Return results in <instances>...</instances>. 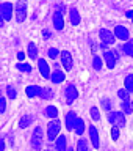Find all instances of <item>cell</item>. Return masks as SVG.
<instances>
[{
	"instance_id": "6da1fadb",
	"label": "cell",
	"mask_w": 133,
	"mask_h": 151,
	"mask_svg": "<svg viewBox=\"0 0 133 151\" xmlns=\"http://www.w3.org/2000/svg\"><path fill=\"white\" fill-rule=\"evenodd\" d=\"M60 129H61V123H60V120H52L49 124H47V135H49V140L52 142V140H55L56 142V139H58V134H60Z\"/></svg>"
},
{
	"instance_id": "7a4b0ae2",
	"label": "cell",
	"mask_w": 133,
	"mask_h": 151,
	"mask_svg": "<svg viewBox=\"0 0 133 151\" xmlns=\"http://www.w3.org/2000/svg\"><path fill=\"white\" fill-rule=\"evenodd\" d=\"M108 121L115 127H124L125 126V115L122 112H110L108 113Z\"/></svg>"
},
{
	"instance_id": "3957f363",
	"label": "cell",
	"mask_w": 133,
	"mask_h": 151,
	"mask_svg": "<svg viewBox=\"0 0 133 151\" xmlns=\"http://www.w3.org/2000/svg\"><path fill=\"white\" fill-rule=\"evenodd\" d=\"M63 13H64V5L63 3L56 5V11L53 13V25H55L56 30H63V27H64Z\"/></svg>"
},
{
	"instance_id": "277c9868",
	"label": "cell",
	"mask_w": 133,
	"mask_h": 151,
	"mask_svg": "<svg viewBox=\"0 0 133 151\" xmlns=\"http://www.w3.org/2000/svg\"><path fill=\"white\" fill-rule=\"evenodd\" d=\"M31 145L35 150H39L41 145H42V127H35L33 131V135H31Z\"/></svg>"
},
{
	"instance_id": "5b68a950",
	"label": "cell",
	"mask_w": 133,
	"mask_h": 151,
	"mask_svg": "<svg viewBox=\"0 0 133 151\" xmlns=\"http://www.w3.org/2000/svg\"><path fill=\"white\" fill-rule=\"evenodd\" d=\"M64 94H66V101H68V104H74V101L78 96V91H77V88H75L74 83H69L64 90Z\"/></svg>"
},
{
	"instance_id": "8992f818",
	"label": "cell",
	"mask_w": 133,
	"mask_h": 151,
	"mask_svg": "<svg viewBox=\"0 0 133 151\" xmlns=\"http://www.w3.org/2000/svg\"><path fill=\"white\" fill-rule=\"evenodd\" d=\"M0 14H2L3 21H9L13 17V3L9 2H3L0 5Z\"/></svg>"
},
{
	"instance_id": "52a82bcc",
	"label": "cell",
	"mask_w": 133,
	"mask_h": 151,
	"mask_svg": "<svg viewBox=\"0 0 133 151\" xmlns=\"http://www.w3.org/2000/svg\"><path fill=\"white\" fill-rule=\"evenodd\" d=\"M99 36H100V40H102V44H113L115 42V38H116V35L113 32H110V30H107V28H102L100 32H99Z\"/></svg>"
},
{
	"instance_id": "ba28073f",
	"label": "cell",
	"mask_w": 133,
	"mask_h": 151,
	"mask_svg": "<svg viewBox=\"0 0 133 151\" xmlns=\"http://www.w3.org/2000/svg\"><path fill=\"white\" fill-rule=\"evenodd\" d=\"M27 16V3L25 2H17L16 5V21L17 22H23Z\"/></svg>"
},
{
	"instance_id": "9c48e42d",
	"label": "cell",
	"mask_w": 133,
	"mask_h": 151,
	"mask_svg": "<svg viewBox=\"0 0 133 151\" xmlns=\"http://www.w3.org/2000/svg\"><path fill=\"white\" fill-rule=\"evenodd\" d=\"M61 65L64 66L66 71H70V69H72V55H70L68 50H63V52H61Z\"/></svg>"
},
{
	"instance_id": "30bf717a",
	"label": "cell",
	"mask_w": 133,
	"mask_h": 151,
	"mask_svg": "<svg viewBox=\"0 0 133 151\" xmlns=\"http://www.w3.org/2000/svg\"><path fill=\"white\" fill-rule=\"evenodd\" d=\"M77 113L75 112H68V115H66V127H68L69 131H72V129H75V123H77Z\"/></svg>"
},
{
	"instance_id": "8fae6325",
	"label": "cell",
	"mask_w": 133,
	"mask_h": 151,
	"mask_svg": "<svg viewBox=\"0 0 133 151\" xmlns=\"http://www.w3.org/2000/svg\"><path fill=\"white\" fill-rule=\"evenodd\" d=\"M103 58H105L108 68L113 69V68L116 66V54H115V50H105V54H103Z\"/></svg>"
},
{
	"instance_id": "7c38bea8",
	"label": "cell",
	"mask_w": 133,
	"mask_h": 151,
	"mask_svg": "<svg viewBox=\"0 0 133 151\" xmlns=\"http://www.w3.org/2000/svg\"><path fill=\"white\" fill-rule=\"evenodd\" d=\"M38 63H39V71H41L42 77H44V79H50L52 76H50V68H49V65H47V61L39 58V60H38Z\"/></svg>"
},
{
	"instance_id": "4fadbf2b",
	"label": "cell",
	"mask_w": 133,
	"mask_h": 151,
	"mask_svg": "<svg viewBox=\"0 0 133 151\" xmlns=\"http://www.w3.org/2000/svg\"><path fill=\"white\" fill-rule=\"evenodd\" d=\"M115 35H116L117 40H122V41L129 40V30H127L124 25H117L115 28Z\"/></svg>"
},
{
	"instance_id": "5bb4252c",
	"label": "cell",
	"mask_w": 133,
	"mask_h": 151,
	"mask_svg": "<svg viewBox=\"0 0 133 151\" xmlns=\"http://www.w3.org/2000/svg\"><path fill=\"white\" fill-rule=\"evenodd\" d=\"M25 93L28 98H35V96H41L42 93V88L38 87V85H30V87L25 88Z\"/></svg>"
},
{
	"instance_id": "9a60e30c",
	"label": "cell",
	"mask_w": 133,
	"mask_h": 151,
	"mask_svg": "<svg viewBox=\"0 0 133 151\" xmlns=\"http://www.w3.org/2000/svg\"><path fill=\"white\" fill-rule=\"evenodd\" d=\"M89 137H91V143L94 148H99L100 146V143H99V134H97V129L96 126H89Z\"/></svg>"
},
{
	"instance_id": "2e32d148",
	"label": "cell",
	"mask_w": 133,
	"mask_h": 151,
	"mask_svg": "<svg viewBox=\"0 0 133 151\" xmlns=\"http://www.w3.org/2000/svg\"><path fill=\"white\" fill-rule=\"evenodd\" d=\"M33 121H35V115H25V116L21 118V121H19V127H21V129H25V127H28Z\"/></svg>"
},
{
	"instance_id": "e0dca14e",
	"label": "cell",
	"mask_w": 133,
	"mask_h": 151,
	"mask_svg": "<svg viewBox=\"0 0 133 151\" xmlns=\"http://www.w3.org/2000/svg\"><path fill=\"white\" fill-rule=\"evenodd\" d=\"M64 79H66V76H64L63 71H60V69L53 71V73H52V77H50V80H52L53 83H61Z\"/></svg>"
},
{
	"instance_id": "ac0fdd59",
	"label": "cell",
	"mask_w": 133,
	"mask_h": 151,
	"mask_svg": "<svg viewBox=\"0 0 133 151\" xmlns=\"http://www.w3.org/2000/svg\"><path fill=\"white\" fill-rule=\"evenodd\" d=\"M69 17H70V24H72V25H78L80 24V14L77 11V8L72 6L69 9Z\"/></svg>"
},
{
	"instance_id": "d6986e66",
	"label": "cell",
	"mask_w": 133,
	"mask_h": 151,
	"mask_svg": "<svg viewBox=\"0 0 133 151\" xmlns=\"http://www.w3.org/2000/svg\"><path fill=\"white\" fill-rule=\"evenodd\" d=\"M55 146H56V150H58V151H68V150H66V137L60 135L58 139H56Z\"/></svg>"
},
{
	"instance_id": "ffe728a7",
	"label": "cell",
	"mask_w": 133,
	"mask_h": 151,
	"mask_svg": "<svg viewBox=\"0 0 133 151\" xmlns=\"http://www.w3.org/2000/svg\"><path fill=\"white\" fill-rule=\"evenodd\" d=\"M28 57H30L31 60L38 58V47H36L35 42H30V44H28Z\"/></svg>"
},
{
	"instance_id": "44dd1931",
	"label": "cell",
	"mask_w": 133,
	"mask_h": 151,
	"mask_svg": "<svg viewBox=\"0 0 133 151\" xmlns=\"http://www.w3.org/2000/svg\"><path fill=\"white\" fill-rule=\"evenodd\" d=\"M122 50H124L125 55L133 57V41H125L124 46H122Z\"/></svg>"
},
{
	"instance_id": "7402d4cb",
	"label": "cell",
	"mask_w": 133,
	"mask_h": 151,
	"mask_svg": "<svg viewBox=\"0 0 133 151\" xmlns=\"http://www.w3.org/2000/svg\"><path fill=\"white\" fill-rule=\"evenodd\" d=\"M124 85H125V90L129 93L133 91V74H129V76H125V79H124Z\"/></svg>"
},
{
	"instance_id": "603a6c76",
	"label": "cell",
	"mask_w": 133,
	"mask_h": 151,
	"mask_svg": "<svg viewBox=\"0 0 133 151\" xmlns=\"http://www.w3.org/2000/svg\"><path fill=\"white\" fill-rule=\"evenodd\" d=\"M56 115H58V110H56L55 106H47V107H46V116L53 118V120H55Z\"/></svg>"
},
{
	"instance_id": "cb8c5ba5",
	"label": "cell",
	"mask_w": 133,
	"mask_h": 151,
	"mask_svg": "<svg viewBox=\"0 0 133 151\" xmlns=\"http://www.w3.org/2000/svg\"><path fill=\"white\" fill-rule=\"evenodd\" d=\"M83 132H85V121L82 120V118H78L77 123H75V134L82 135Z\"/></svg>"
},
{
	"instance_id": "d4e9b609",
	"label": "cell",
	"mask_w": 133,
	"mask_h": 151,
	"mask_svg": "<svg viewBox=\"0 0 133 151\" xmlns=\"http://www.w3.org/2000/svg\"><path fill=\"white\" fill-rule=\"evenodd\" d=\"M77 151H88V142H86V139H80L78 140Z\"/></svg>"
},
{
	"instance_id": "484cf974",
	"label": "cell",
	"mask_w": 133,
	"mask_h": 151,
	"mask_svg": "<svg viewBox=\"0 0 133 151\" xmlns=\"http://www.w3.org/2000/svg\"><path fill=\"white\" fill-rule=\"evenodd\" d=\"M41 98H42V99H50V98H53V91H52L50 88H42Z\"/></svg>"
},
{
	"instance_id": "4316f807",
	"label": "cell",
	"mask_w": 133,
	"mask_h": 151,
	"mask_svg": "<svg viewBox=\"0 0 133 151\" xmlns=\"http://www.w3.org/2000/svg\"><path fill=\"white\" fill-rule=\"evenodd\" d=\"M121 107H122V110H124L125 113H130V112H132V102H130V99H127V101H122Z\"/></svg>"
},
{
	"instance_id": "83f0119b",
	"label": "cell",
	"mask_w": 133,
	"mask_h": 151,
	"mask_svg": "<svg viewBox=\"0 0 133 151\" xmlns=\"http://www.w3.org/2000/svg\"><path fill=\"white\" fill-rule=\"evenodd\" d=\"M92 66H94V69H100L102 68V60H100V57H94V60H92Z\"/></svg>"
},
{
	"instance_id": "f1b7e54d",
	"label": "cell",
	"mask_w": 133,
	"mask_h": 151,
	"mask_svg": "<svg viewBox=\"0 0 133 151\" xmlns=\"http://www.w3.org/2000/svg\"><path fill=\"white\" fill-rule=\"evenodd\" d=\"M129 94H130V93L127 91L125 88H122V90H119V91H117V96H119L122 101H127V99H129Z\"/></svg>"
},
{
	"instance_id": "f546056e",
	"label": "cell",
	"mask_w": 133,
	"mask_h": 151,
	"mask_svg": "<svg viewBox=\"0 0 133 151\" xmlns=\"http://www.w3.org/2000/svg\"><path fill=\"white\" fill-rule=\"evenodd\" d=\"M91 116H92L94 121L100 120V113H99V109L97 107H91Z\"/></svg>"
},
{
	"instance_id": "4dcf8cb0",
	"label": "cell",
	"mask_w": 133,
	"mask_h": 151,
	"mask_svg": "<svg viewBox=\"0 0 133 151\" xmlns=\"http://www.w3.org/2000/svg\"><path fill=\"white\" fill-rule=\"evenodd\" d=\"M17 69L25 71V73H30V71H31V66L28 65V63H17Z\"/></svg>"
},
{
	"instance_id": "1f68e13d",
	"label": "cell",
	"mask_w": 133,
	"mask_h": 151,
	"mask_svg": "<svg viewBox=\"0 0 133 151\" xmlns=\"http://www.w3.org/2000/svg\"><path fill=\"white\" fill-rule=\"evenodd\" d=\"M58 54H60V50L55 49V47H50V49L47 50V55H49L50 58H56V57H58Z\"/></svg>"
},
{
	"instance_id": "d6a6232c",
	"label": "cell",
	"mask_w": 133,
	"mask_h": 151,
	"mask_svg": "<svg viewBox=\"0 0 133 151\" xmlns=\"http://www.w3.org/2000/svg\"><path fill=\"white\" fill-rule=\"evenodd\" d=\"M102 107L105 109V110H110V109H111V101L108 98H103L102 99Z\"/></svg>"
},
{
	"instance_id": "836d02e7",
	"label": "cell",
	"mask_w": 133,
	"mask_h": 151,
	"mask_svg": "<svg viewBox=\"0 0 133 151\" xmlns=\"http://www.w3.org/2000/svg\"><path fill=\"white\" fill-rule=\"evenodd\" d=\"M6 93H8V96H9V98H11V99H14V98H16V96H17V93H16V90H14L13 87H8V88H6Z\"/></svg>"
},
{
	"instance_id": "e575fe53",
	"label": "cell",
	"mask_w": 133,
	"mask_h": 151,
	"mask_svg": "<svg viewBox=\"0 0 133 151\" xmlns=\"http://www.w3.org/2000/svg\"><path fill=\"white\" fill-rule=\"evenodd\" d=\"M111 137H113V140L119 139V129H117V127H113L111 129Z\"/></svg>"
},
{
	"instance_id": "d590c367",
	"label": "cell",
	"mask_w": 133,
	"mask_h": 151,
	"mask_svg": "<svg viewBox=\"0 0 133 151\" xmlns=\"http://www.w3.org/2000/svg\"><path fill=\"white\" fill-rule=\"evenodd\" d=\"M5 109H6V101H5V98H0V113H3Z\"/></svg>"
},
{
	"instance_id": "8d00e7d4",
	"label": "cell",
	"mask_w": 133,
	"mask_h": 151,
	"mask_svg": "<svg viewBox=\"0 0 133 151\" xmlns=\"http://www.w3.org/2000/svg\"><path fill=\"white\" fill-rule=\"evenodd\" d=\"M23 58H25V54H23V52H19V54H17V60L22 61Z\"/></svg>"
},
{
	"instance_id": "74e56055",
	"label": "cell",
	"mask_w": 133,
	"mask_h": 151,
	"mask_svg": "<svg viewBox=\"0 0 133 151\" xmlns=\"http://www.w3.org/2000/svg\"><path fill=\"white\" fill-rule=\"evenodd\" d=\"M42 35H44V38H50V36H52L49 30H44V32H42Z\"/></svg>"
},
{
	"instance_id": "f35d334b",
	"label": "cell",
	"mask_w": 133,
	"mask_h": 151,
	"mask_svg": "<svg viewBox=\"0 0 133 151\" xmlns=\"http://www.w3.org/2000/svg\"><path fill=\"white\" fill-rule=\"evenodd\" d=\"M125 16H127V17H132V19H133V11H132V9H129V11L125 13Z\"/></svg>"
},
{
	"instance_id": "ab89813d",
	"label": "cell",
	"mask_w": 133,
	"mask_h": 151,
	"mask_svg": "<svg viewBox=\"0 0 133 151\" xmlns=\"http://www.w3.org/2000/svg\"><path fill=\"white\" fill-rule=\"evenodd\" d=\"M0 150H2V151L5 150V142H3V140H2V142H0Z\"/></svg>"
},
{
	"instance_id": "60d3db41",
	"label": "cell",
	"mask_w": 133,
	"mask_h": 151,
	"mask_svg": "<svg viewBox=\"0 0 133 151\" xmlns=\"http://www.w3.org/2000/svg\"><path fill=\"white\" fill-rule=\"evenodd\" d=\"M68 151H75V150H72V148H68Z\"/></svg>"
},
{
	"instance_id": "b9f144b4",
	"label": "cell",
	"mask_w": 133,
	"mask_h": 151,
	"mask_svg": "<svg viewBox=\"0 0 133 151\" xmlns=\"http://www.w3.org/2000/svg\"><path fill=\"white\" fill-rule=\"evenodd\" d=\"M46 151H49V150H46Z\"/></svg>"
}]
</instances>
